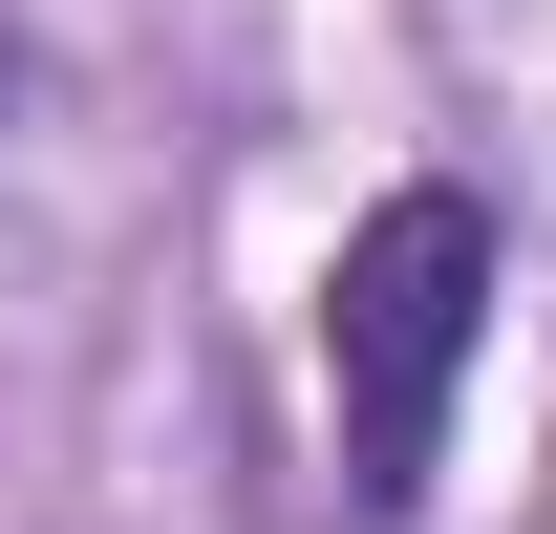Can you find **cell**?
I'll use <instances>...</instances> for the list:
<instances>
[{
	"mask_svg": "<svg viewBox=\"0 0 556 534\" xmlns=\"http://www.w3.org/2000/svg\"><path fill=\"white\" fill-rule=\"evenodd\" d=\"M492 278H514V236H492V193H450V171H407V193L343 214V257H321V406H343V513L364 534L428 513L450 385H471V342H492Z\"/></svg>",
	"mask_w": 556,
	"mask_h": 534,
	"instance_id": "1",
	"label": "cell"
}]
</instances>
